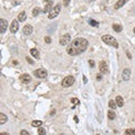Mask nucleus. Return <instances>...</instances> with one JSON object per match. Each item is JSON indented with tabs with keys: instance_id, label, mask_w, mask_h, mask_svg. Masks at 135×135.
I'll list each match as a JSON object with an SVG mask.
<instances>
[{
	"instance_id": "f257e3e1",
	"label": "nucleus",
	"mask_w": 135,
	"mask_h": 135,
	"mask_svg": "<svg viewBox=\"0 0 135 135\" xmlns=\"http://www.w3.org/2000/svg\"><path fill=\"white\" fill-rule=\"evenodd\" d=\"M88 41L86 38H83V37H78V38L73 40L72 42L70 43V45L68 46L66 49V52L69 55H79V54H81L82 52L87 50L88 47Z\"/></svg>"
},
{
	"instance_id": "f03ea898",
	"label": "nucleus",
	"mask_w": 135,
	"mask_h": 135,
	"mask_svg": "<svg viewBox=\"0 0 135 135\" xmlns=\"http://www.w3.org/2000/svg\"><path fill=\"white\" fill-rule=\"evenodd\" d=\"M101 41H103L105 44H108V45L113 46V47L118 49V43H117V41H116L115 37H113L112 35H104L103 37H101Z\"/></svg>"
},
{
	"instance_id": "7ed1b4c3",
	"label": "nucleus",
	"mask_w": 135,
	"mask_h": 135,
	"mask_svg": "<svg viewBox=\"0 0 135 135\" xmlns=\"http://www.w3.org/2000/svg\"><path fill=\"white\" fill-rule=\"evenodd\" d=\"M60 11H61V5L59 3V5H55V6H54V7L52 8V10L50 11L49 18H50V19H54L59 14H60Z\"/></svg>"
},
{
	"instance_id": "20e7f679",
	"label": "nucleus",
	"mask_w": 135,
	"mask_h": 135,
	"mask_svg": "<svg viewBox=\"0 0 135 135\" xmlns=\"http://www.w3.org/2000/svg\"><path fill=\"white\" fill-rule=\"evenodd\" d=\"M73 83H74V77H72V75H68V77H65L64 79H63V81H62V87L69 88V87L72 86Z\"/></svg>"
},
{
	"instance_id": "39448f33",
	"label": "nucleus",
	"mask_w": 135,
	"mask_h": 135,
	"mask_svg": "<svg viewBox=\"0 0 135 135\" xmlns=\"http://www.w3.org/2000/svg\"><path fill=\"white\" fill-rule=\"evenodd\" d=\"M34 75L40 79H44L47 77V71H46L45 69H38V70H35L34 71Z\"/></svg>"
},
{
	"instance_id": "423d86ee",
	"label": "nucleus",
	"mask_w": 135,
	"mask_h": 135,
	"mask_svg": "<svg viewBox=\"0 0 135 135\" xmlns=\"http://www.w3.org/2000/svg\"><path fill=\"white\" fill-rule=\"evenodd\" d=\"M53 2L51 1V0H46V1L44 2V8H43V11H44V14H50V11L52 10V8H53Z\"/></svg>"
},
{
	"instance_id": "0eeeda50",
	"label": "nucleus",
	"mask_w": 135,
	"mask_h": 135,
	"mask_svg": "<svg viewBox=\"0 0 135 135\" xmlns=\"http://www.w3.org/2000/svg\"><path fill=\"white\" fill-rule=\"evenodd\" d=\"M19 20H17V19H15V20H12L11 22V24H10V32L12 33V34H15V33H17L18 32V28H19Z\"/></svg>"
},
{
	"instance_id": "6e6552de",
	"label": "nucleus",
	"mask_w": 135,
	"mask_h": 135,
	"mask_svg": "<svg viewBox=\"0 0 135 135\" xmlns=\"http://www.w3.org/2000/svg\"><path fill=\"white\" fill-rule=\"evenodd\" d=\"M99 71L103 74H107L108 73V65H107V63L105 61H101L99 63Z\"/></svg>"
},
{
	"instance_id": "1a4fd4ad",
	"label": "nucleus",
	"mask_w": 135,
	"mask_h": 135,
	"mask_svg": "<svg viewBox=\"0 0 135 135\" xmlns=\"http://www.w3.org/2000/svg\"><path fill=\"white\" fill-rule=\"evenodd\" d=\"M70 41H71V36L69 35V34H65V35H63L61 38H60V44L64 46L66 44H69Z\"/></svg>"
},
{
	"instance_id": "9d476101",
	"label": "nucleus",
	"mask_w": 135,
	"mask_h": 135,
	"mask_svg": "<svg viewBox=\"0 0 135 135\" xmlns=\"http://www.w3.org/2000/svg\"><path fill=\"white\" fill-rule=\"evenodd\" d=\"M19 79H20V81H22L23 83H29L32 81V78H31V75L29 74H27V73H24V74H22L19 77Z\"/></svg>"
},
{
	"instance_id": "9b49d317",
	"label": "nucleus",
	"mask_w": 135,
	"mask_h": 135,
	"mask_svg": "<svg viewBox=\"0 0 135 135\" xmlns=\"http://www.w3.org/2000/svg\"><path fill=\"white\" fill-rule=\"evenodd\" d=\"M131 77V70L129 69H124L123 70V73H122V79L124 80V81H127Z\"/></svg>"
},
{
	"instance_id": "f8f14e48",
	"label": "nucleus",
	"mask_w": 135,
	"mask_h": 135,
	"mask_svg": "<svg viewBox=\"0 0 135 135\" xmlns=\"http://www.w3.org/2000/svg\"><path fill=\"white\" fill-rule=\"evenodd\" d=\"M23 32H24L25 35H31V34L33 33V27L31 26V25H26V26H24Z\"/></svg>"
},
{
	"instance_id": "ddd939ff",
	"label": "nucleus",
	"mask_w": 135,
	"mask_h": 135,
	"mask_svg": "<svg viewBox=\"0 0 135 135\" xmlns=\"http://www.w3.org/2000/svg\"><path fill=\"white\" fill-rule=\"evenodd\" d=\"M0 26H1V34H3V33L6 32L7 26H8L7 20L6 19H1V20H0Z\"/></svg>"
},
{
	"instance_id": "4468645a",
	"label": "nucleus",
	"mask_w": 135,
	"mask_h": 135,
	"mask_svg": "<svg viewBox=\"0 0 135 135\" xmlns=\"http://www.w3.org/2000/svg\"><path fill=\"white\" fill-rule=\"evenodd\" d=\"M127 1L128 0H118V1L115 3V9H119V8H122L124 5H126Z\"/></svg>"
},
{
	"instance_id": "2eb2a0df",
	"label": "nucleus",
	"mask_w": 135,
	"mask_h": 135,
	"mask_svg": "<svg viewBox=\"0 0 135 135\" xmlns=\"http://www.w3.org/2000/svg\"><path fill=\"white\" fill-rule=\"evenodd\" d=\"M116 104H117L118 107H123L124 106V99L122 98L120 96H117L116 97Z\"/></svg>"
},
{
	"instance_id": "dca6fc26",
	"label": "nucleus",
	"mask_w": 135,
	"mask_h": 135,
	"mask_svg": "<svg viewBox=\"0 0 135 135\" xmlns=\"http://www.w3.org/2000/svg\"><path fill=\"white\" fill-rule=\"evenodd\" d=\"M26 18H27V14L25 11H22L18 15V20L19 22H24V20H26Z\"/></svg>"
},
{
	"instance_id": "f3484780",
	"label": "nucleus",
	"mask_w": 135,
	"mask_h": 135,
	"mask_svg": "<svg viewBox=\"0 0 135 135\" xmlns=\"http://www.w3.org/2000/svg\"><path fill=\"white\" fill-rule=\"evenodd\" d=\"M7 119H8V118H7V116L5 115V114H3V113H0V125H3V124H5L6 122H7Z\"/></svg>"
},
{
	"instance_id": "a211bd4d",
	"label": "nucleus",
	"mask_w": 135,
	"mask_h": 135,
	"mask_svg": "<svg viewBox=\"0 0 135 135\" xmlns=\"http://www.w3.org/2000/svg\"><path fill=\"white\" fill-rule=\"evenodd\" d=\"M31 54H32V55L35 57V59H40V52H38V51H37L36 49H32V50H31Z\"/></svg>"
},
{
	"instance_id": "6ab92c4d",
	"label": "nucleus",
	"mask_w": 135,
	"mask_h": 135,
	"mask_svg": "<svg viewBox=\"0 0 135 135\" xmlns=\"http://www.w3.org/2000/svg\"><path fill=\"white\" fill-rule=\"evenodd\" d=\"M113 29H114V31H115L116 33H119V32H122L123 27H122L119 24H114V25H113Z\"/></svg>"
},
{
	"instance_id": "aec40b11",
	"label": "nucleus",
	"mask_w": 135,
	"mask_h": 135,
	"mask_svg": "<svg viewBox=\"0 0 135 135\" xmlns=\"http://www.w3.org/2000/svg\"><path fill=\"white\" fill-rule=\"evenodd\" d=\"M115 117H116V114L114 113V110H108V119H115Z\"/></svg>"
},
{
	"instance_id": "412c9836",
	"label": "nucleus",
	"mask_w": 135,
	"mask_h": 135,
	"mask_svg": "<svg viewBox=\"0 0 135 135\" xmlns=\"http://www.w3.org/2000/svg\"><path fill=\"white\" fill-rule=\"evenodd\" d=\"M42 124H43V122H41V120H34V122H32V126H33V127H40Z\"/></svg>"
},
{
	"instance_id": "4be33fe9",
	"label": "nucleus",
	"mask_w": 135,
	"mask_h": 135,
	"mask_svg": "<svg viewBox=\"0 0 135 135\" xmlns=\"http://www.w3.org/2000/svg\"><path fill=\"white\" fill-rule=\"evenodd\" d=\"M89 24H90V26H94V27L99 26V23H98V22H96L95 19H89Z\"/></svg>"
},
{
	"instance_id": "5701e85b",
	"label": "nucleus",
	"mask_w": 135,
	"mask_h": 135,
	"mask_svg": "<svg viewBox=\"0 0 135 135\" xmlns=\"http://www.w3.org/2000/svg\"><path fill=\"white\" fill-rule=\"evenodd\" d=\"M125 134L127 135H135V128H128L125 131Z\"/></svg>"
},
{
	"instance_id": "b1692460",
	"label": "nucleus",
	"mask_w": 135,
	"mask_h": 135,
	"mask_svg": "<svg viewBox=\"0 0 135 135\" xmlns=\"http://www.w3.org/2000/svg\"><path fill=\"white\" fill-rule=\"evenodd\" d=\"M109 107H110V108H113V109H115L116 107H117V104H116V100L115 101H114V100H109Z\"/></svg>"
},
{
	"instance_id": "393cba45",
	"label": "nucleus",
	"mask_w": 135,
	"mask_h": 135,
	"mask_svg": "<svg viewBox=\"0 0 135 135\" xmlns=\"http://www.w3.org/2000/svg\"><path fill=\"white\" fill-rule=\"evenodd\" d=\"M40 11H41V9H40L38 7L34 8V9H33V16H37V15L40 14Z\"/></svg>"
},
{
	"instance_id": "a878e982",
	"label": "nucleus",
	"mask_w": 135,
	"mask_h": 135,
	"mask_svg": "<svg viewBox=\"0 0 135 135\" xmlns=\"http://www.w3.org/2000/svg\"><path fill=\"white\" fill-rule=\"evenodd\" d=\"M71 103H72L74 106H77V105H79L80 104V101H79V99L78 98H73V99H71Z\"/></svg>"
},
{
	"instance_id": "bb28decb",
	"label": "nucleus",
	"mask_w": 135,
	"mask_h": 135,
	"mask_svg": "<svg viewBox=\"0 0 135 135\" xmlns=\"http://www.w3.org/2000/svg\"><path fill=\"white\" fill-rule=\"evenodd\" d=\"M38 134H40V135H45V134H46V131H45L44 128L41 127V128L38 129Z\"/></svg>"
},
{
	"instance_id": "cd10ccee",
	"label": "nucleus",
	"mask_w": 135,
	"mask_h": 135,
	"mask_svg": "<svg viewBox=\"0 0 135 135\" xmlns=\"http://www.w3.org/2000/svg\"><path fill=\"white\" fill-rule=\"evenodd\" d=\"M70 1H71V0H63V6L68 7V6L70 5Z\"/></svg>"
},
{
	"instance_id": "c85d7f7f",
	"label": "nucleus",
	"mask_w": 135,
	"mask_h": 135,
	"mask_svg": "<svg viewBox=\"0 0 135 135\" xmlns=\"http://www.w3.org/2000/svg\"><path fill=\"white\" fill-rule=\"evenodd\" d=\"M44 41L46 42V43H47V44H50L51 43V37H49V36H46L45 37V38H44Z\"/></svg>"
},
{
	"instance_id": "c756f323",
	"label": "nucleus",
	"mask_w": 135,
	"mask_h": 135,
	"mask_svg": "<svg viewBox=\"0 0 135 135\" xmlns=\"http://www.w3.org/2000/svg\"><path fill=\"white\" fill-rule=\"evenodd\" d=\"M89 65H90L91 68H94V66H95V62L92 61V60H89Z\"/></svg>"
},
{
	"instance_id": "7c9ffc66",
	"label": "nucleus",
	"mask_w": 135,
	"mask_h": 135,
	"mask_svg": "<svg viewBox=\"0 0 135 135\" xmlns=\"http://www.w3.org/2000/svg\"><path fill=\"white\" fill-rule=\"evenodd\" d=\"M29 133L27 132V131H22V132H20V135H28Z\"/></svg>"
},
{
	"instance_id": "2f4dec72",
	"label": "nucleus",
	"mask_w": 135,
	"mask_h": 135,
	"mask_svg": "<svg viewBox=\"0 0 135 135\" xmlns=\"http://www.w3.org/2000/svg\"><path fill=\"white\" fill-rule=\"evenodd\" d=\"M26 60H27L29 63H31V64H33V63H34V62H33V60H32L31 57H26Z\"/></svg>"
},
{
	"instance_id": "473e14b6",
	"label": "nucleus",
	"mask_w": 135,
	"mask_h": 135,
	"mask_svg": "<svg viewBox=\"0 0 135 135\" xmlns=\"http://www.w3.org/2000/svg\"><path fill=\"white\" fill-rule=\"evenodd\" d=\"M97 80H98V81H99V80H101V74H97Z\"/></svg>"
},
{
	"instance_id": "72a5a7b5",
	"label": "nucleus",
	"mask_w": 135,
	"mask_h": 135,
	"mask_svg": "<svg viewBox=\"0 0 135 135\" xmlns=\"http://www.w3.org/2000/svg\"><path fill=\"white\" fill-rule=\"evenodd\" d=\"M134 33H135V27H134Z\"/></svg>"
}]
</instances>
